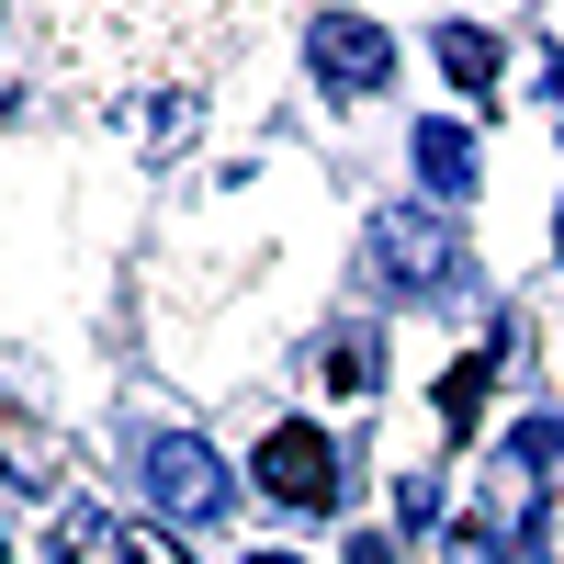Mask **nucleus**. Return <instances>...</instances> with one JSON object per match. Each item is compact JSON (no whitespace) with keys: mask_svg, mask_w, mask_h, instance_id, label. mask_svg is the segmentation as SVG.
<instances>
[{"mask_svg":"<svg viewBox=\"0 0 564 564\" xmlns=\"http://www.w3.org/2000/svg\"><path fill=\"white\" fill-rule=\"evenodd\" d=\"M260 486L282 508H339V452H327L316 430H271L260 441Z\"/></svg>","mask_w":564,"mask_h":564,"instance_id":"3","label":"nucleus"},{"mask_svg":"<svg viewBox=\"0 0 564 564\" xmlns=\"http://www.w3.org/2000/svg\"><path fill=\"white\" fill-rule=\"evenodd\" d=\"M316 372H327V384H339V395H361V384H372V327H327Z\"/></svg>","mask_w":564,"mask_h":564,"instance_id":"5","label":"nucleus"},{"mask_svg":"<svg viewBox=\"0 0 564 564\" xmlns=\"http://www.w3.org/2000/svg\"><path fill=\"white\" fill-rule=\"evenodd\" d=\"M135 564H181V553H170V542H159V531H135Z\"/></svg>","mask_w":564,"mask_h":564,"instance_id":"7","label":"nucleus"},{"mask_svg":"<svg viewBox=\"0 0 564 564\" xmlns=\"http://www.w3.org/2000/svg\"><path fill=\"white\" fill-rule=\"evenodd\" d=\"M417 170H430L441 193H463V170H475V148H463V124H430V135H417Z\"/></svg>","mask_w":564,"mask_h":564,"instance_id":"6","label":"nucleus"},{"mask_svg":"<svg viewBox=\"0 0 564 564\" xmlns=\"http://www.w3.org/2000/svg\"><path fill=\"white\" fill-rule=\"evenodd\" d=\"M316 68H327V79H350V90H384L395 45L372 34V23H316Z\"/></svg>","mask_w":564,"mask_h":564,"instance_id":"4","label":"nucleus"},{"mask_svg":"<svg viewBox=\"0 0 564 564\" xmlns=\"http://www.w3.org/2000/svg\"><path fill=\"white\" fill-rule=\"evenodd\" d=\"M372 271L406 282V294H430V282L463 271V249H452V226H430V204H395V215H372Z\"/></svg>","mask_w":564,"mask_h":564,"instance_id":"1","label":"nucleus"},{"mask_svg":"<svg viewBox=\"0 0 564 564\" xmlns=\"http://www.w3.org/2000/svg\"><path fill=\"white\" fill-rule=\"evenodd\" d=\"M148 497L170 508V520H215V508H226V463L170 430V441H148Z\"/></svg>","mask_w":564,"mask_h":564,"instance_id":"2","label":"nucleus"}]
</instances>
